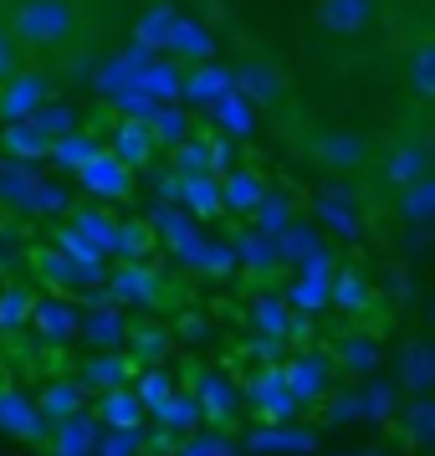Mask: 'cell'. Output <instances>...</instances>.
Returning a JSON list of instances; mask_svg holds the SVG:
<instances>
[{"mask_svg":"<svg viewBox=\"0 0 435 456\" xmlns=\"http://www.w3.org/2000/svg\"><path fill=\"white\" fill-rule=\"evenodd\" d=\"M83 185L93 190V195H108V200H124L128 190H133V169H124L113 154H98V159H87L83 169Z\"/></svg>","mask_w":435,"mask_h":456,"instance_id":"9","label":"cell"},{"mask_svg":"<svg viewBox=\"0 0 435 456\" xmlns=\"http://www.w3.org/2000/svg\"><path fill=\"white\" fill-rule=\"evenodd\" d=\"M46 103V77L42 72H11L0 83V124H31L36 108Z\"/></svg>","mask_w":435,"mask_h":456,"instance_id":"5","label":"cell"},{"mask_svg":"<svg viewBox=\"0 0 435 456\" xmlns=\"http://www.w3.org/2000/svg\"><path fill=\"white\" fill-rule=\"evenodd\" d=\"M323 379H328V364H323V359H318V364H312V359H297V364H292V390L297 395H318Z\"/></svg>","mask_w":435,"mask_h":456,"instance_id":"15","label":"cell"},{"mask_svg":"<svg viewBox=\"0 0 435 456\" xmlns=\"http://www.w3.org/2000/svg\"><path fill=\"white\" fill-rule=\"evenodd\" d=\"M0 26L16 42V52L57 57V52H72V46L83 42L87 16L77 0H11Z\"/></svg>","mask_w":435,"mask_h":456,"instance_id":"1","label":"cell"},{"mask_svg":"<svg viewBox=\"0 0 435 456\" xmlns=\"http://www.w3.org/2000/svg\"><path fill=\"white\" fill-rule=\"evenodd\" d=\"M394 216L410 231H425L435 221V175H420L405 190H394Z\"/></svg>","mask_w":435,"mask_h":456,"instance_id":"8","label":"cell"},{"mask_svg":"<svg viewBox=\"0 0 435 456\" xmlns=\"http://www.w3.org/2000/svg\"><path fill=\"white\" fill-rule=\"evenodd\" d=\"M124 370H128L124 359H98V364L87 370V379H118V374H124Z\"/></svg>","mask_w":435,"mask_h":456,"instance_id":"21","label":"cell"},{"mask_svg":"<svg viewBox=\"0 0 435 456\" xmlns=\"http://www.w3.org/2000/svg\"><path fill=\"white\" fill-rule=\"evenodd\" d=\"M113 288H118V297H133V303H149V297L159 292V282H154V272H144L139 262H128V267L118 272V282H113Z\"/></svg>","mask_w":435,"mask_h":456,"instance_id":"14","label":"cell"},{"mask_svg":"<svg viewBox=\"0 0 435 456\" xmlns=\"http://www.w3.org/2000/svg\"><path fill=\"white\" fill-rule=\"evenodd\" d=\"M230 87H236V98H241V103L262 108V113H282V108L292 103L287 72L271 62V57H262V52H246L241 62L230 67Z\"/></svg>","mask_w":435,"mask_h":456,"instance_id":"3","label":"cell"},{"mask_svg":"<svg viewBox=\"0 0 435 456\" xmlns=\"http://www.w3.org/2000/svg\"><path fill=\"white\" fill-rule=\"evenodd\" d=\"M302 159H312L318 169H328V175H353V169H369L379 159V149H374V134L358 124H308L302 128Z\"/></svg>","mask_w":435,"mask_h":456,"instance_id":"2","label":"cell"},{"mask_svg":"<svg viewBox=\"0 0 435 456\" xmlns=\"http://www.w3.org/2000/svg\"><path fill=\"white\" fill-rule=\"evenodd\" d=\"M154 124L149 118H124V124L113 128V139H108V154L118 159L124 169H144L154 159Z\"/></svg>","mask_w":435,"mask_h":456,"instance_id":"6","label":"cell"},{"mask_svg":"<svg viewBox=\"0 0 435 456\" xmlns=\"http://www.w3.org/2000/svg\"><path fill=\"white\" fill-rule=\"evenodd\" d=\"M11 72H21V52H16V42H11L5 26H0V83H5Z\"/></svg>","mask_w":435,"mask_h":456,"instance_id":"19","label":"cell"},{"mask_svg":"<svg viewBox=\"0 0 435 456\" xmlns=\"http://www.w3.org/2000/svg\"><path fill=\"white\" fill-rule=\"evenodd\" d=\"M36 411L26 405L21 395H11V390H0V431H11V436H26V441H36Z\"/></svg>","mask_w":435,"mask_h":456,"instance_id":"13","label":"cell"},{"mask_svg":"<svg viewBox=\"0 0 435 456\" xmlns=\"http://www.w3.org/2000/svg\"><path fill=\"white\" fill-rule=\"evenodd\" d=\"M399 374H405V390H410L415 400H425V390L435 385V364H431V344H425V338H410V344H405Z\"/></svg>","mask_w":435,"mask_h":456,"instance_id":"11","label":"cell"},{"mask_svg":"<svg viewBox=\"0 0 435 456\" xmlns=\"http://www.w3.org/2000/svg\"><path fill=\"white\" fill-rule=\"evenodd\" d=\"M52 154H57L62 165H77V169H83L87 159H98L103 149H98V144H52Z\"/></svg>","mask_w":435,"mask_h":456,"instance_id":"17","label":"cell"},{"mask_svg":"<svg viewBox=\"0 0 435 456\" xmlns=\"http://www.w3.org/2000/svg\"><path fill=\"white\" fill-rule=\"evenodd\" d=\"M256 323H262V329H271V333H282V329H287V323H282V308H277V303H271V308L262 303V308H256Z\"/></svg>","mask_w":435,"mask_h":456,"instance_id":"22","label":"cell"},{"mask_svg":"<svg viewBox=\"0 0 435 456\" xmlns=\"http://www.w3.org/2000/svg\"><path fill=\"white\" fill-rule=\"evenodd\" d=\"M5 308H0V323H16L21 313H31V297H26L21 288H5V297H0Z\"/></svg>","mask_w":435,"mask_h":456,"instance_id":"18","label":"cell"},{"mask_svg":"<svg viewBox=\"0 0 435 456\" xmlns=\"http://www.w3.org/2000/svg\"><path fill=\"white\" fill-rule=\"evenodd\" d=\"M113 395V400H108V405H113V420H118V426H128V420H133V415H139V405H133V395H124V390H108ZM103 405V411H108Z\"/></svg>","mask_w":435,"mask_h":456,"instance_id":"20","label":"cell"},{"mask_svg":"<svg viewBox=\"0 0 435 456\" xmlns=\"http://www.w3.org/2000/svg\"><path fill=\"white\" fill-rule=\"evenodd\" d=\"M83 5V16L93 21V16H108V11H124V0H77Z\"/></svg>","mask_w":435,"mask_h":456,"instance_id":"23","label":"cell"},{"mask_svg":"<svg viewBox=\"0 0 435 456\" xmlns=\"http://www.w3.org/2000/svg\"><path fill=\"white\" fill-rule=\"evenodd\" d=\"M379 175H384V185H390V190H405L410 180L431 175V149L420 144V139H394V149L384 154Z\"/></svg>","mask_w":435,"mask_h":456,"instance_id":"7","label":"cell"},{"mask_svg":"<svg viewBox=\"0 0 435 456\" xmlns=\"http://www.w3.org/2000/svg\"><path fill=\"white\" fill-rule=\"evenodd\" d=\"M338 308H349V313L369 308V288H364V277H343V282H338Z\"/></svg>","mask_w":435,"mask_h":456,"instance_id":"16","label":"cell"},{"mask_svg":"<svg viewBox=\"0 0 435 456\" xmlns=\"http://www.w3.org/2000/svg\"><path fill=\"white\" fill-rule=\"evenodd\" d=\"M139 344H144L139 354H165V338H159V333H154V338H149V333H139Z\"/></svg>","mask_w":435,"mask_h":456,"instance_id":"24","label":"cell"},{"mask_svg":"<svg viewBox=\"0 0 435 456\" xmlns=\"http://www.w3.org/2000/svg\"><path fill=\"white\" fill-rule=\"evenodd\" d=\"M312 26L328 42H364L379 26V0H318L312 5Z\"/></svg>","mask_w":435,"mask_h":456,"instance_id":"4","label":"cell"},{"mask_svg":"<svg viewBox=\"0 0 435 456\" xmlns=\"http://www.w3.org/2000/svg\"><path fill=\"white\" fill-rule=\"evenodd\" d=\"M405 83H410V98L420 108L435 98V42L431 37H420V42L410 46V77H405Z\"/></svg>","mask_w":435,"mask_h":456,"instance_id":"10","label":"cell"},{"mask_svg":"<svg viewBox=\"0 0 435 456\" xmlns=\"http://www.w3.org/2000/svg\"><path fill=\"white\" fill-rule=\"evenodd\" d=\"M221 200H226L230 210H256L267 200V180H262L256 169H230L226 185H221Z\"/></svg>","mask_w":435,"mask_h":456,"instance_id":"12","label":"cell"}]
</instances>
